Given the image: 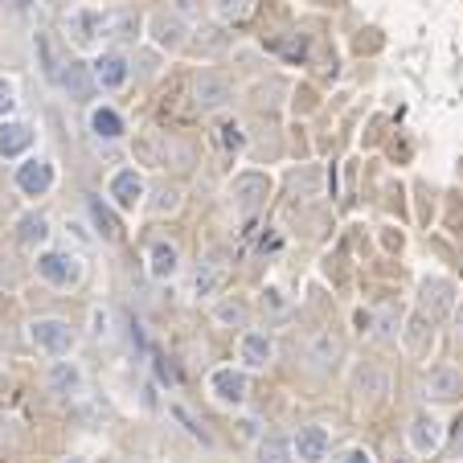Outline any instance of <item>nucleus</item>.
I'll use <instances>...</instances> for the list:
<instances>
[{
    "label": "nucleus",
    "instance_id": "1",
    "mask_svg": "<svg viewBox=\"0 0 463 463\" xmlns=\"http://www.w3.org/2000/svg\"><path fill=\"white\" fill-rule=\"evenodd\" d=\"M82 275H87L82 254H74V250H42L37 254V279L50 283V288L71 291L82 283Z\"/></svg>",
    "mask_w": 463,
    "mask_h": 463
},
{
    "label": "nucleus",
    "instance_id": "2",
    "mask_svg": "<svg viewBox=\"0 0 463 463\" xmlns=\"http://www.w3.org/2000/svg\"><path fill=\"white\" fill-rule=\"evenodd\" d=\"M29 341H33V349L45 353V357H71L74 328H71V320H61V316H37V320L29 324Z\"/></svg>",
    "mask_w": 463,
    "mask_h": 463
},
{
    "label": "nucleus",
    "instance_id": "3",
    "mask_svg": "<svg viewBox=\"0 0 463 463\" xmlns=\"http://www.w3.org/2000/svg\"><path fill=\"white\" fill-rule=\"evenodd\" d=\"M61 33H66V42L71 45H79V50H95V45L107 37V13L90 9V5H79V9L66 13Z\"/></svg>",
    "mask_w": 463,
    "mask_h": 463
},
{
    "label": "nucleus",
    "instance_id": "4",
    "mask_svg": "<svg viewBox=\"0 0 463 463\" xmlns=\"http://www.w3.org/2000/svg\"><path fill=\"white\" fill-rule=\"evenodd\" d=\"M210 398L218 406H242L246 398H250V377H246V369H234V365H222L210 373Z\"/></svg>",
    "mask_w": 463,
    "mask_h": 463
},
{
    "label": "nucleus",
    "instance_id": "5",
    "mask_svg": "<svg viewBox=\"0 0 463 463\" xmlns=\"http://www.w3.org/2000/svg\"><path fill=\"white\" fill-rule=\"evenodd\" d=\"M144 193H148V184H144L140 168H115V173L107 176V202H111L115 210H136V205L144 202Z\"/></svg>",
    "mask_w": 463,
    "mask_h": 463
},
{
    "label": "nucleus",
    "instance_id": "6",
    "mask_svg": "<svg viewBox=\"0 0 463 463\" xmlns=\"http://www.w3.org/2000/svg\"><path fill=\"white\" fill-rule=\"evenodd\" d=\"M53 181H58V173H53V160H45V156H25L17 165V173H13V184L25 197H45L53 189Z\"/></svg>",
    "mask_w": 463,
    "mask_h": 463
},
{
    "label": "nucleus",
    "instance_id": "7",
    "mask_svg": "<svg viewBox=\"0 0 463 463\" xmlns=\"http://www.w3.org/2000/svg\"><path fill=\"white\" fill-rule=\"evenodd\" d=\"M451 307H455V283L451 279H443V275H430V279L419 283V312L427 316L430 324L443 320Z\"/></svg>",
    "mask_w": 463,
    "mask_h": 463
},
{
    "label": "nucleus",
    "instance_id": "8",
    "mask_svg": "<svg viewBox=\"0 0 463 463\" xmlns=\"http://www.w3.org/2000/svg\"><path fill=\"white\" fill-rule=\"evenodd\" d=\"M267 193H271V181L262 173H238L234 184H230V197H234V210L242 213V218H250V213H259V205L267 202Z\"/></svg>",
    "mask_w": 463,
    "mask_h": 463
},
{
    "label": "nucleus",
    "instance_id": "9",
    "mask_svg": "<svg viewBox=\"0 0 463 463\" xmlns=\"http://www.w3.org/2000/svg\"><path fill=\"white\" fill-rule=\"evenodd\" d=\"M148 37H152V45L176 53V50H184V42H189V21L176 17L173 9H168V13H152V17H148Z\"/></svg>",
    "mask_w": 463,
    "mask_h": 463
},
{
    "label": "nucleus",
    "instance_id": "10",
    "mask_svg": "<svg viewBox=\"0 0 463 463\" xmlns=\"http://www.w3.org/2000/svg\"><path fill=\"white\" fill-rule=\"evenodd\" d=\"M443 439H447V427L435 414H414L411 427H406V443H411L414 455H435L443 447Z\"/></svg>",
    "mask_w": 463,
    "mask_h": 463
},
{
    "label": "nucleus",
    "instance_id": "11",
    "mask_svg": "<svg viewBox=\"0 0 463 463\" xmlns=\"http://www.w3.org/2000/svg\"><path fill=\"white\" fill-rule=\"evenodd\" d=\"M90 79H95L99 90H123L128 87V79H131V66H128V58H123L119 50H107V53H99V58L90 61Z\"/></svg>",
    "mask_w": 463,
    "mask_h": 463
},
{
    "label": "nucleus",
    "instance_id": "12",
    "mask_svg": "<svg viewBox=\"0 0 463 463\" xmlns=\"http://www.w3.org/2000/svg\"><path fill=\"white\" fill-rule=\"evenodd\" d=\"M131 156H136V165H144V168H165L168 156H173V140H168L165 131H136Z\"/></svg>",
    "mask_w": 463,
    "mask_h": 463
},
{
    "label": "nucleus",
    "instance_id": "13",
    "mask_svg": "<svg viewBox=\"0 0 463 463\" xmlns=\"http://www.w3.org/2000/svg\"><path fill=\"white\" fill-rule=\"evenodd\" d=\"M230 99H234V90H230V82L222 74L197 71V79H193V103L202 107V111H222Z\"/></svg>",
    "mask_w": 463,
    "mask_h": 463
},
{
    "label": "nucleus",
    "instance_id": "14",
    "mask_svg": "<svg viewBox=\"0 0 463 463\" xmlns=\"http://www.w3.org/2000/svg\"><path fill=\"white\" fill-rule=\"evenodd\" d=\"M422 393H427L430 402H455V398L463 393V373L455 365L427 369V377H422Z\"/></svg>",
    "mask_w": 463,
    "mask_h": 463
},
{
    "label": "nucleus",
    "instance_id": "15",
    "mask_svg": "<svg viewBox=\"0 0 463 463\" xmlns=\"http://www.w3.org/2000/svg\"><path fill=\"white\" fill-rule=\"evenodd\" d=\"M87 131L95 144H119L123 136H128V123H123V115L115 111V107H90L87 115Z\"/></svg>",
    "mask_w": 463,
    "mask_h": 463
},
{
    "label": "nucleus",
    "instance_id": "16",
    "mask_svg": "<svg viewBox=\"0 0 463 463\" xmlns=\"http://www.w3.org/2000/svg\"><path fill=\"white\" fill-rule=\"evenodd\" d=\"M238 361H242L246 369H267L275 361V341L271 333H259V328H246L242 336H238Z\"/></svg>",
    "mask_w": 463,
    "mask_h": 463
},
{
    "label": "nucleus",
    "instance_id": "17",
    "mask_svg": "<svg viewBox=\"0 0 463 463\" xmlns=\"http://www.w3.org/2000/svg\"><path fill=\"white\" fill-rule=\"evenodd\" d=\"M82 369L79 361H66V357H53L50 369H45V385H50V393H58V398H74V393H82Z\"/></svg>",
    "mask_w": 463,
    "mask_h": 463
},
{
    "label": "nucleus",
    "instance_id": "18",
    "mask_svg": "<svg viewBox=\"0 0 463 463\" xmlns=\"http://www.w3.org/2000/svg\"><path fill=\"white\" fill-rule=\"evenodd\" d=\"M148 275L156 283H173L176 275H181V246L168 242V238L152 242L148 246Z\"/></svg>",
    "mask_w": 463,
    "mask_h": 463
},
{
    "label": "nucleus",
    "instance_id": "19",
    "mask_svg": "<svg viewBox=\"0 0 463 463\" xmlns=\"http://www.w3.org/2000/svg\"><path fill=\"white\" fill-rule=\"evenodd\" d=\"M33 148V128L25 119H0V160H21Z\"/></svg>",
    "mask_w": 463,
    "mask_h": 463
},
{
    "label": "nucleus",
    "instance_id": "20",
    "mask_svg": "<svg viewBox=\"0 0 463 463\" xmlns=\"http://www.w3.org/2000/svg\"><path fill=\"white\" fill-rule=\"evenodd\" d=\"M291 447H296L299 463H324L328 451H333V435H328L324 427H304L296 439H291Z\"/></svg>",
    "mask_w": 463,
    "mask_h": 463
},
{
    "label": "nucleus",
    "instance_id": "21",
    "mask_svg": "<svg viewBox=\"0 0 463 463\" xmlns=\"http://www.w3.org/2000/svg\"><path fill=\"white\" fill-rule=\"evenodd\" d=\"M226 283V262L222 259H205L189 279V299H213Z\"/></svg>",
    "mask_w": 463,
    "mask_h": 463
},
{
    "label": "nucleus",
    "instance_id": "22",
    "mask_svg": "<svg viewBox=\"0 0 463 463\" xmlns=\"http://www.w3.org/2000/svg\"><path fill=\"white\" fill-rule=\"evenodd\" d=\"M87 213H90V226L99 230L103 242H119L123 238V226L115 218V205L111 202H99V197H87Z\"/></svg>",
    "mask_w": 463,
    "mask_h": 463
},
{
    "label": "nucleus",
    "instance_id": "23",
    "mask_svg": "<svg viewBox=\"0 0 463 463\" xmlns=\"http://www.w3.org/2000/svg\"><path fill=\"white\" fill-rule=\"evenodd\" d=\"M33 53H37V61H42V74L53 82V87H58L61 66H66V61L58 58V50H53V37L45 33V29H37V33H33Z\"/></svg>",
    "mask_w": 463,
    "mask_h": 463
},
{
    "label": "nucleus",
    "instance_id": "24",
    "mask_svg": "<svg viewBox=\"0 0 463 463\" xmlns=\"http://www.w3.org/2000/svg\"><path fill=\"white\" fill-rule=\"evenodd\" d=\"M50 218L45 213H25V218L17 222V242L21 246H29V250H37V246H45L50 242Z\"/></svg>",
    "mask_w": 463,
    "mask_h": 463
},
{
    "label": "nucleus",
    "instance_id": "25",
    "mask_svg": "<svg viewBox=\"0 0 463 463\" xmlns=\"http://www.w3.org/2000/svg\"><path fill=\"white\" fill-rule=\"evenodd\" d=\"M336 357H341V341H336L333 333H316L312 341H307V361H312V369L336 365Z\"/></svg>",
    "mask_w": 463,
    "mask_h": 463
},
{
    "label": "nucleus",
    "instance_id": "26",
    "mask_svg": "<svg viewBox=\"0 0 463 463\" xmlns=\"http://www.w3.org/2000/svg\"><path fill=\"white\" fill-rule=\"evenodd\" d=\"M296 459V447L279 435H267L254 443V463H291Z\"/></svg>",
    "mask_w": 463,
    "mask_h": 463
},
{
    "label": "nucleus",
    "instance_id": "27",
    "mask_svg": "<svg viewBox=\"0 0 463 463\" xmlns=\"http://www.w3.org/2000/svg\"><path fill=\"white\" fill-rule=\"evenodd\" d=\"M58 87H61V90H71L74 99H82L90 87H95V79H90V66H82V61H66V66H61Z\"/></svg>",
    "mask_w": 463,
    "mask_h": 463
},
{
    "label": "nucleus",
    "instance_id": "28",
    "mask_svg": "<svg viewBox=\"0 0 463 463\" xmlns=\"http://www.w3.org/2000/svg\"><path fill=\"white\" fill-rule=\"evenodd\" d=\"M107 37H111V42H136V37H140V17L128 9L107 13Z\"/></svg>",
    "mask_w": 463,
    "mask_h": 463
},
{
    "label": "nucleus",
    "instance_id": "29",
    "mask_svg": "<svg viewBox=\"0 0 463 463\" xmlns=\"http://www.w3.org/2000/svg\"><path fill=\"white\" fill-rule=\"evenodd\" d=\"M254 9V0H210V13L222 21V25H238V21H246Z\"/></svg>",
    "mask_w": 463,
    "mask_h": 463
},
{
    "label": "nucleus",
    "instance_id": "30",
    "mask_svg": "<svg viewBox=\"0 0 463 463\" xmlns=\"http://www.w3.org/2000/svg\"><path fill=\"white\" fill-rule=\"evenodd\" d=\"M213 324H222V328H246V304L242 299H222L213 307Z\"/></svg>",
    "mask_w": 463,
    "mask_h": 463
},
{
    "label": "nucleus",
    "instance_id": "31",
    "mask_svg": "<svg viewBox=\"0 0 463 463\" xmlns=\"http://www.w3.org/2000/svg\"><path fill=\"white\" fill-rule=\"evenodd\" d=\"M357 393H361V402H365V393H369V398H382V393H385V373H382V369H373V365L361 369V373H357Z\"/></svg>",
    "mask_w": 463,
    "mask_h": 463
},
{
    "label": "nucleus",
    "instance_id": "32",
    "mask_svg": "<svg viewBox=\"0 0 463 463\" xmlns=\"http://www.w3.org/2000/svg\"><path fill=\"white\" fill-rule=\"evenodd\" d=\"M111 336H115L111 307H95V312H90V341H111Z\"/></svg>",
    "mask_w": 463,
    "mask_h": 463
},
{
    "label": "nucleus",
    "instance_id": "33",
    "mask_svg": "<svg viewBox=\"0 0 463 463\" xmlns=\"http://www.w3.org/2000/svg\"><path fill=\"white\" fill-rule=\"evenodd\" d=\"M152 197H156V202H148V210L156 213V218L160 213H173L176 205H181V189H176V184H165V189H156Z\"/></svg>",
    "mask_w": 463,
    "mask_h": 463
},
{
    "label": "nucleus",
    "instance_id": "34",
    "mask_svg": "<svg viewBox=\"0 0 463 463\" xmlns=\"http://www.w3.org/2000/svg\"><path fill=\"white\" fill-rule=\"evenodd\" d=\"M13 107H17V79L0 74V119H9Z\"/></svg>",
    "mask_w": 463,
    "mask_h": 463
},
{
    "label": "nucleus",
    "instance_id": "35",
    "mask_svg": "<svg viewBox=\"0 0 463 463\" xmlns=\"http://www.w3.org/2000/svg\"><path fill=\"white\" fill-rule=\"evenodd\" d=\"M222 148L226 152H242V144H246V136H242V123H222Z\"/></svg>",
    "mask_w": 463,
    "mask_h": 463
},
{
    "label": "nucleus",
    "instance_id": "36",
    "mask_svg": "<svg viewBox=\"0 0 463 463\" xmlns=\"http://www.w3.org/2000/svg\"><path fill=\"white\" fill-rule=\"evenodd\" d=\"M262 307H267V312H288V299H283V291H275V288H267L262 291Z\"/></svg>",
    "mask_w": 463,
    "mask_h": 463
},
{
    "label": "nucleus",
    "instance_id": "37",
    "mask_svg": "<svg viewBox=\"0 0 463 463\" xmlns=\"http://www.w3.org/2000/svg\"><path fill=\"white\" fill-rule=\"evenodd\" d=\"M173 414H176V419H181V422H184V430H189V435H193V439H202V443H210V435H205V430H202V427H197V422H193V419H189V414H184V411H181V406H173Z\"/></svg>",
    "mask_w": 463,
    "mask_h": 463
},
{
    "label": "nucleus",
    "instance_id": "38",
    "mask_svg": "<svg viewBox=\"0 0 463 463\" xmlns=\"http://www.w3.org/2000/svg\"><path fill=\"white\" fill-rule=\"evenodd\" d=\"M336 463H377V459H373V455L365 451V447H349V451H345V455H341V459H336Z\"/></svg>",
    "mask_w": 463,
    "mask_h": 463
},
{
    "label": "nucleus",
    "instance_id": "39",
    "mask_svg": "<svg viewBox=\"0 0 463 463\" xmlns=\"http://www.w3.org/2000/svg\"><path fill=\"white\" fill-rule=\"evenodd\" d=\"M193 9H197L193 0H173V13H176V17H184V21H189V17H193Z\"/></svg>",
    "mask_w": 463,
    "mask_h": 463
},
{
    "label": "nucleus",
    "instance_id": "40",
    "mask_svg": "<svg viewBox=\"0 0 463 463\" xmlns=\"http://www.w3.org/2000/svg\"><path fill=\"white\" fill-rule=\"evenodd\" d=\"M254 427H259V422H254V419H246V422H238V435H242V439H250V435H254Z\"/></svg>",
    "mask_w": 463,
    "mask_h": 463
},
{
    "label": "nucleus",
    "instance_id": "41",
    "mask_svg": "<svg viewBox=\"0 0 463 463\" xmlns=\"http://www.w3.org/2000/svg\"><path fill=\"white\" fill-rule=\"evenodd\" d=\"M61 463H87V459H74V455H71V459H61Z\"/></svg>",
    "mask_w": 463,
    "mask_h": 463
},
{
    "label": "nucleus",
    "instance_id": "42",
    "mask_svg": "<svg viewBox=\"0 0 463 463\" xmlns=\"http://www.w3.org/2000/svg\"><path fill=\"white\" fill-rule=\"evenodd\" d=\"M45 5H58V0H45Z\"/></svg>",
    "mask_w": 463,
    "mask_h": 463
}]
</instances>
